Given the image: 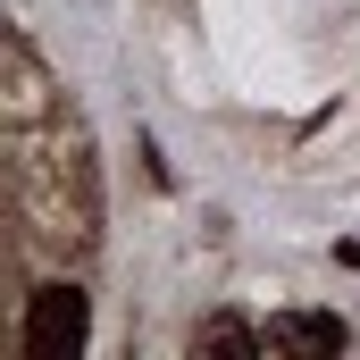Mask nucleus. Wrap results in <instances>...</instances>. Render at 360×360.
Listing matches in <instances>:
<instances>
[{"instance_id": "1", "label": "nucleus", "mask_w": 360, "mask_h": 360, "mask_svg": "<svg viewBox=\"0 0 360 360\" xmlns=\"http://www.w3.org/2000/svg\"><path fill=\"white\" fill-rule=\"evenodd\" d=\"M17 335H25V360H76L92 335V293L84 285H34Z\"/></svg>"}, {"instance_id": "2", "label": "nucleus", "mask_w": 360, "mask_h": 360, "mask_svg": "<svg viewBox=\"0 0 360 360\" xmlns=\"http://www.w3.org/2000/svg\"><path fill=\"white\" fill-rule=\"evenodd\" d=\"M352 344V327L335 310H276L269 319V352H293V360H335Z\"/></svg>"}, {"instance_id": "3", "label": "nucleus", "mask_w": 360, "mask_h": 360, "mask_svg": "<svg viewBox=\"0 0 360 360\" xmlns=\"http://www.w3.org/2000/svg\"><path fill=\"white\" fill-rule=\"evenodd\" d=\"M201 352H210V360H260V352H269V335L218 310V319H201V327H193V360H201Z\"/></svg>"}]
</instances>
